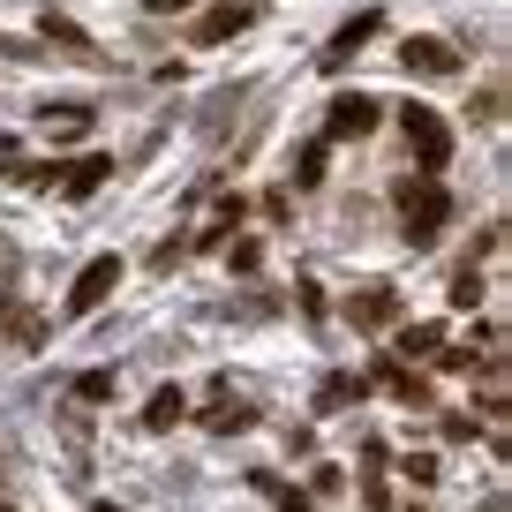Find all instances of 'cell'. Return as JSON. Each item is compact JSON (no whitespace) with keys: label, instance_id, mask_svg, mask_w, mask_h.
Instances as JSON below:
<instances>
[{"label":"cell","instance_id":"1","mask_svg":"<svg viewBox=\"0 0 512 512\" xmlns=\"http://www.w3.org/2000/svg\"><path fill=\"white\" fill-rule=\"evenodd\" d=\"M400 219H407V241H415V249H430V241L445 234V219H452V196H445V181H437V174L400 181Z\"/></svg>","mask_w":512,"mask_h":512},{"label":"cell","instance_id":"2","mask_svg":"<svg viewBox=\"0 0 512 512\" xmlns=\"http://www.w3.org/2000/svg\"><path fill=\"white\" fill-rule=\"evenodd\" d=\"M400 128H407V144H415V159H422V174H437V166L452 159V128L437 121L430 106H407L400 113Z\"/></svg>","mask_w":512,"mask_h":512},{"label":"cell","instance_id":"3","mask_svg":"<svg viewBox=\"0 0 512 512\" xmlns=\"http://www.w3.org/2000/svg\"><path fill=\"white\" fill-rule=\"evenodd\" d=\"M113 287H121V256H91V264L76 272V287H68V317H91Z\"/></svg>","mask_w":512,"mask_h":512},{"label":"cell","instance_id":"4","mask_svg":"<svg viewBox=\"0 0 512 512\" xmlns=\"http://www.w3.org/2000/svg\"><path fill=\"white\" fill-rule=\"evenodd\" d=\"M400 68L437 83V76H460V53H452L445 38H407V46H400Z\"/></svg>","mask_w":512,"mask_h":512},{"label":"cell","instance_id":"5","mask_svg":"<svg viewBox=\"0 0 512 512\" xmlns=\"http://www.w3.org/2000/svg\"><path fill=\"white\" fill-rule=\"evenodd\" d=\"M249 23H256L249 0H219V8H204V16H196V46H226V38L249 31Z\"/></svg>","mask_w":512,"mask_h":512},{"label":"cell","instance_id":"6","mask_svg":"<svg viewBox=\"0 0 512 512\" xmlns=\"http://www.w3.org/2000/svg\"><path fill=\"white\" fill-rule=\"evenodd\" d=\"M369 128H377V98L339 91V98H332V121H324V136H339V144H347V136H369Z\"/></svg>","mask_w":512,"mask_h":512},{"label":"cell","instance_id":"7","mask_svg":"<svg viewBox=\"0 0 512 512\" xmlns=\"http://www.w3.org/2000/svg\"><path fill=\"white\" fill-rule=\"evenodd\" d=\"M377 31H384V16H377V8H362L354 23H339V31H332V46H324V68H347L354 53H362V38H377Z\"/></svg>","mask_w":512,"mask_h":512},{"label":"cell","instance_id":"8","mask_svg":"<svg viewBox=\"0 0 512 512\" xmlns=\"http://www.w3.org/2000/svg\"><path fill=\"white\" fill-rule=\"evenodd\" d=\"M347 317L377 332V324H392V317H400V294H392V287H369V294H354V302H347Z\"/></svg>","mask_w":512,"mask_h":512},{"label":"cell","instance_id":"9","mask_svg":"<svg viewBox=\"0 0 512 512\" xmlns=\"http://www.w3.org/2000/svg\"><path fill=\"white\" fill-rule=\"evenodd\" d=\"M362 392H369V377H347V369H339V377H324V384H317V415H339V407H362Z\"/></svg>","mask_w":512,"mask_h":512},{"label":"cell","instance_id":"10","mask_svg":"<svg viewBox=\"0 0 512 512\" xmlns=\"http://www.w3.org/2000/svg\"><path fill=\"white\" fill-rule=\"evenodd\" d=\"M46 38H53V46L68 53V61H83V68H98V61H106V53H98V46H91V38H83V31H76L68 16H46Z\"/></svg>","mask_w":512,"mask_h":512},{"label":"cell","instance_id":"11","mask_svg":"<svg viewBox=\"0 0 512 512\" xmlns=\"http://www.w3.org/2000/svg\"><path fill=\"white\" fill-rule=\"evenodd\" d=\"M377 384H384V392H400L407 407H430V384H422L407 362H384V369H377Z\"/></svg>","mask_w":512,"mask_h":512},{"label":"cell","instance_id":"12","mask_svg":"<svg viewBox=\"0 0 512 512\" xmlns=\"http://www.w3.org/2000/svg\"><path fill=\"white\" fill-rule=\"evenodd\" d=\"M437 347H445V332H437V324H407V332L392 339V354H400V362H430Z\"/></svg>","mask_w":512,"mask_h":512},{"label":"cell","instance_id":"13","mask_svg":"<svg viewBox=\"0 0 512 512\" xmlns=\"http://www.w3.org/2000/svg\"><path fill=\"white\" fill-rule=\"evenodd\" d=\"M106 174H113V159H98V151H91V159H68L61 189H68V196H91V189H98V181H106Z\"/></svg>","mask_w":512,"mask_h":512},{"label":"cell","instance_id":"14","mask_svg":"<svg viewBox=\"0 0 512 512\" xmlns=\"http://www.w3.org/2000/svg\"><path fill=\"white\" fill-rule=\"evenodd\" d=\"M181 415H189V400H181V384H166V392H151V407H144V422H151V430H174Z\"/></svg>","mask_w":512,"mask_h":512},{"label":"cell","instance_id":"15","mask_svg":"<svg viewBox=\"0 0 512 512\" xmlns=\"http://www.w3.org/2000/svg\"><path fill=\"white\" fill-rule=\"evenodd\" d=\"M256 490L272 497L279 512H309V497H302V490H287V482H279V475H256Z\"/></svg>","mask_w":512,"mask_h":512},{"label":"cell","instance_id":"16","mask_svg":"<svg viewBox=\"0 0 512 512\" xmlns=\"http://www.w3.org/2000/svg\"><path fill=\"white\" fill-rule=\"evenodd\" d=\"M0 324H8V332H16L23 347H38V339H46V324H38L31 309H0Z\"/></svg>","mask_w":512,"mask_h":512},{"label":"cell","instance_id":"17","mask_svg":"<svg viewBox=\"0 0 512 512\" xmlns=\"http://www.w3.org/2000/svg\"><path fill=\"white\" fill-rule=\"evenodd\" d=\"M324 181V144H309L302 159H294V189H317Z\"/></svg>","mask_w":512,"mask_h":512},{"label":"cell","instance_id":"18","mask_svg":"<svg viewBox=\"0 0 512 512\" xmlns=\"http://www.w3.org/2000/svg\"><path fill=\"white\" fill-rule=\"evenodd\" d=\"M452 302H460V309L482 302V272H475V264H460V279H452Z\"/></svg>","mask_w":512,"mask_h":512},{"label":"cell","instance_id":"19","mask_svg":"<svg viewBox=\"0 0 512 512\" xmlns=\"http://www.w3.org/2000/svg\"><path fill=\"white\" fill-rule=\"evenodd\" d=\"M76 392H83V400H113V369H83Z\"/></svg>","mask_w":512,"mask_h":512},{"label":"cell","instance_id":"20","mask_svg":"<svg viewBox=\"0 0 512 512\" xmlns=\"http://www.w3.org/2000/svg\"><path fill=\"white\" fill-rule=\"evenodd\" d=\"M475 121H505V83H490V91L475 98Z\"/></svg>","mask_w":512,"mask_h":512},{"label":"cell","instance_id":"21","mask_svg":"<svg viewBox=\"0 0 512 512\" xmlns=\"http://www.w3.org/2000/svg\"><path fill=\"white\" fill-rule=\"evenodd\" d=\"M249 422H256L249 407H211V430H249Z\"/></svg>","mask_w":512,"mask_h":512},{"label":"cell","instance_id":"22","mask_svg":"<svg viewBox=\"0 0 512 512\" xmlns=\"http://www.w3.org/2000/svg\"><path fill=\"white\" fill-rule=\"evenodd\" d=\"M151 16H174V8H196V0H144Z\"/></svg>","mask_w":512,"mask_h":512},{"label":"cell","instance_id":"23","mask_svg":"<svg viewBox=\"0 0 512 512\" xmlns=\"http://www.w3.org/2000/svg\"><path fill=\"white\" fill-rule=\"evenodd\" d=\"M98 512H113V505H98Z\"/></svg>","mask_w":512,"mask_h":512}]
</instances>
